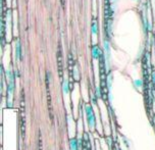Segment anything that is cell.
Masks as SVG:
<instances>
[{"label":"cell","instance_id":"9c48e42d","mask_svg":"<svg viewBox=\"0 0 155 150\" xmlns=\"http://www.w3.org/2000/svg\"><path fill=\"white\" fill-rule=\"evenodd\" d=\"M154 32H155V29H154Z\"/></svg>","mask_w":155,"mask_h":150},{"label":"cell","instance_id":"8992f818","mask_svg":"<svg viewBox=\"0 0 155 150\" xmlns=\"http://www.w3.org/2000/svg\"><path fill=\"white\" fill-rule=\"evenodd\" d=\"M91 32H92V36L97 37L98 35V24H97V19L96 18H94L92 19V25H91Z\"/></svg>","mask_w":155,"mask_h":150},{"label":"cell","instance_id":"277c9868","mask_svg":"<svg viewBox=\"0 0 155 150\" xmlns=\"http://www.w3.org/2000/svg\"><path fill=\"white\" fill-rule=\"evenodd\" d=\"M91 52H92L93 59H95V60L99 59V58H100V56H101V54H102V52H101V50H100V47L97 45V44H93Z\"/></svg>","mask_w":155,"mask_h":150},{"label":"cell","instance_id":"6da1fadb","mask_svg":"<svg viewBox=\"0 0 155 150\" xmlns=\"http://www.w3.org/2000/svg\"><path fill=\"white\" fill-rule=\"evenodd\" d=\"M4 21H5V31H6V40L10 42L12 40V8H7L4 12Z\"/></svg>","mask_w":155,"mask_h":150},{"label":"cell","instance_id":"52a82bcc","mask_svg":"<svg viewBox=\"0 0 155 150\" xmlns=\"http://www.w3.org/2000/svg\"><path fill=\"white\" fill-rule=\"evenodd\" d=\"M42 136H39V148H40V149H39V150H43V148H42Z\"/></svg>","mask_w":155,"mask_h":150},{"label":"cell","instance_id":"5b68a950","mask_svg":"<svg viewBox=\"0 0 155 150\" xmlns=\"http://www.w3.org/2000/svg\"><path fill=\"white\" fill-rule=\"evenodd\" d=\"M57 63H58L59 76L62 77V53H61V50L60 49H58V51H57Z\"/></svg>","mask_w":155,"mask_h":150},{"label":"cell","instance_id":"ba28073f","mask_svg":"<svg viewBox=\"0 0 155 150\" xmlns=\"http://www.w3.org/2000/svg\"><path fill=\"white\" fill-rule=\"evenodd\" d=\"M64 2H65V0H61V3H62V7L64 8Z\"/></svg>","mask_w":155,"mask_h":150},{"label":"cell","instance_id":"3957f363","mask_svg":"<svg viewBox=\"0 0 155 150\" xmlns=\"http://www.w3.org/2000/svg\"><path fill=\"white\" fill-rule=\"evenodd\" d=\"M15 59L16 62H19L21 59V43L19 41L18 38H16L15 42Z\"/></svg>","mask_w":155,"mask_h":150},{"label":"cell","instance_id":"7a4b0ae2","mask_svg":"<svg viewBox=\"0 0 155 150\" xmlns=\"http://www.w3.org/2000/svg\"><path fill=\"white\" fill-rule=\"evenodd\" d=\"M21 136L23 138L25 137V129H26V112H25V98L24 94L21 96Z\"/></svg>","mask_w":155,"mask_h":150}]
</instances>
